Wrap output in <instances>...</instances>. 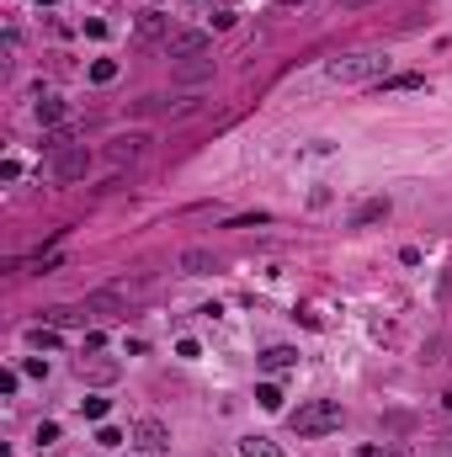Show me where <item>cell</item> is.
Returning a JSON list of instances; mask_svg holds the SVG:
<instances>
[{
    "instance_id": "6da1fadb",
    "label": "cell",
    "mask_w": 452,
    "mask_h": 457,
    "mask_svg": "<svg viewBox=\"0 0 452 457\" xmlns=\"http://www.w3.org/2000/svg\"><path fill=\"white\" fill-rule=\"evenodd\" d=\"M383 75H389V54L383 48H362V54H346V59L325 64L330 85H378Z\"/></svg>"
},
{
    "instance_id": "7a4b0ae2",
    "label": "cell",
    "mask_w": 452,
    "mask_h": 457,
    "mask_svg": "<svg viewBox=\"0 0 452 457\" xmlns=\"http://www.w3.org/2000/svg\"><path fill=\"white\" fill-rule=\"evenodd\" d=\"M341 420H346V410H341V399H308V404H298L293 410V436H330V431H341Z\"/></svg>"
},
{
    "instance_id": "3957f363",
    "label": "cell",
    "mask_w": 452,
    "mask_h": 457,
    "mask_svg": "<svg viewBox=\"0 0 452 457\" xmlns=\"http://www.w3.org/2000/svg\"><path fill=\"white\" fill-rule=\"evenodd\" d=\"M85 170H91V149L85 144H69V149H54L48 155V181H59V186L85 181Z\"/></svg>"
},
{
    "instance_id": "277c9868",
    "label": "cell",
    "mask_w": 452,
    "mask_h": 457,
    "mask_svg": "<svg viewBox=\"0 0 452 457\" xmlns=\"http://www.w3.org/2000/svg\"><path fill=\"white\" fill-rule=\"evenodd\" d=\"M389 213H394L389 197H368V202H357V208H351L346 229H372V223H389Z\"/></svg>"
},
{
    "instance_id": "5b68a950",
    "label": "cell",
    "mask_w": 452,
    "mask_h": 457,
    "mask_svg": "<svg viewBox=\"0 0 452 457\" xmlns=\"http://www.w3.org/2000/svg\"><path fill=\"white\" fill-rule=\"evenodd\" d=\"M144 133H123V139H112L106 144V159H112V165H139V159H144Z\"/></svg>"
},
{
    "instance_id": "8992f818",
    "label": "cell",
    "mask_w": 452,
    "mask_h": 457,
    "mask_svg": "<svg viewBox=\"0 0 452 457\" xmlns=\"http://www.w3.org/2000/svg\"><path fill=\"white\" fill-rule=\"evenodd\" d=\"M133 447H144V452H165V447H170V431H165L155 415H144L139 425H133Z\"/></svg>"
},
{
    "instance_id": "52a82bcc",
    "label": "cell",
    "mask_w": 452,
    "mask_h": 457,
    "mask_svg": "<svg viewBox=\"0 0 452 457\" xmlns=\"http://www.w3.org/2000/svg\"><path fill=\"white\" fill-rule=\"evenodd\" d=\"M133 38L139 43H170V16L165 11H144V16L133 21Z\"/></svg>"
},
{
    "instance_id": "ba28073f",
    "label": "cell",
    "mask_w": 452,
    "mask_h": 457,
    "mask_svg": "<svg viewBox=\"0 0 452 457\" xmlns=\"http://www.w3.org/2000/svg\"><path fill=\"white\" fill-rule=\"evenodd\" d=\"M165 54L170 59H197V54H207V32H170Z\"/></svg>"
},
{
    "instance_id": "9c48e42d",
    "label": "cell",
    "mask_w": 452,
    "mask_h": 457,
    "mask_svg": "<svg viewBox=\"0 0 452 457\" xmlns=\"http://www.w3.org/2000/svg\"><path fill=\"white\" fill-rule=\"evenodd\" d=\"M176 266H181L186 277H203V271H218V256H213V250H203V245H192V250H181V256H176Z\"/></svg>"
},
{
    "instance_id": "30bf717a",
    "label": "cell",
    "mask_w": 452,
    "mask_h": 457,
    "mask_svg": "<svg viewBox=\"0 0 452 457\" xmlns=\"http://www.w3.org/2000/svg\"><path fill=\"white\" fill-rule=\"evenodd\" d=\"M176 80H181V85H203V80H213V59H207V54L181 59V64H176Z\"/></svg>"
},
{
    "instance_id": "8fae6325",
    "label": "cell",
    "mask_w": 452,
    "mask_h": 457,
    "mask_svg": "<svg viewBox=\"0 0 452 457\" xmlns=\"http://www.w3.org/2000/svg\"><path fill=\"white\" fill-rule=\"evenodd\" d=\"M75 372H80V383H117V372H123V367H117V361H75Z\"/></svg>"
},
{
    "instance_id": "7c38bea8",
    "label": "cell",
    "mask_w": 452,
    "mask_h": 457,
    "mask_svg": "<svg viewBox=\"0 0 452 457\" xmlns=\"http://www.w3.org/2000/svg\"><path fill=\"white\" fill-rule=\"evenodd\" d=\"M372 91H426V75H415V69L410 75H383Z\"/></svg>"
},
{
    "instance_id": "4fadbf2b",
    "label": "cell",
    "mask_w": 452,
    "mask_h": 457,
    "mask_svg": "<svg viewBox=\"0 0 452 457\" xmlns=\"http://www.w3.org/2000/svg\"><path fill=\"white\" fill-rule=\"evenodd\" d=\"M293 361H298L293 346H267V351H261V367H267V372H282V367H293Z\"/></svg>"
},
{
    "instance_id": "5bb4252c",
    "label": "cell",
    "mask_w": 452,
    "mask_h": 457,
    "mask_svg": "<svg viewBox=\"0 0 452 457\" xmlns=\"http://www.w3.org/2000/svg\"><path fill=\"white\" fill-rule=\"evenodd\" d=\"M38 122H43V128L64 122V101H59V96H38Z\"/></svg>"
},
{
    "instance_id": "9a60e30c",
    "label": "cell",
    "mask_w": 452,
    "mask_h": 457,
    "mask_svg": "<svg viewBox=\"0 0 452 457\" xmlns=\"http://www.w3.org/2000/svg\"><path fill=\"white\" fill-rule=\"evenodd\" d=\"M240 452H245V457H282V447L267 441V436H245V441H240Z\"/></svg>"
},
{
    "instance_id": "2e32d148",
    "label": "cell",
    "mask_w": 452,
    "mask_h": 457,
    "mask_svg": "<svg viewBox=\"0 0 452 457\" xmlns=\"http://www.w3.org/2000/svg\"><path fill=\"white\" fill-rule=\"evenodd\" d=\"M117 80V59H96L91 64V85H112Z\"/></svg>"
},
{
    "instance_id": "e0dca14e",
    "label": "cell",
    "mask_w": 452,
    "mask_h": 457,
    "mask_svg": "<svg viewBox=\"0 0 452 457\" xmlns=\"http://www.w3.org/2000/svg\"><path fill=\"white\" fill-rule=\"evenodd\" d=\"M139 112H165V101H160V96H149V101H139ZM176 112H181V118H186V112H197V96H186Z\"/></svg>"
},
{
    "instance_id": "ac0fdd59",
    "label": "cell",
    "mask_w": 452,
    "mask_h": 457,
    "mask_svg": "<svg viewBox=\"0 0 452 457\" xmlns=\"http://www.w3.org/2000/svg\"><path fill=\"white\" fill-rule=\"evenodd\" d=\"M27 340H32V346H43V351H54V346H59V330H43V324H32V330H27Z\"/></svg>"
},
{
    "instance_id": "d6986e66",
    "label": "cell",
    "mask_w": 452,
    "mask_h": 457,
    "mask_svg": "<svg viewBox=\"0 0 452 457\" xmlns=\"http://www.w3.org/2000/svg\"><path fill=\"white\" fill-rule=\"evenodd\" d=\"M256 399H261V410H282V388H277V383H261Z\"/></svg>"
},
{
    "instance_id": "ffe728a7",
    "label": "cell",
    "mask_w": 452,
    "mask_h": 457,
    "mask_svg": "<svg viewBox=\"0 0 452 457\" xmlns=\"http://www.w3.org/2000/svg\"><path fill=\"white\" fill-rule=\"evenodd\" d=\"M106 410H112V399H80V415L85 420H102Z\"/></svg>"
},
{
    "instance_id": "44dd1931",
    "label": "cell",
    "mask_w": 452,
    "mask_h": 457,
    "mask_svg": "<svg viewBox=\"0 0 452 457\" xmlns=\"http://www.w3.org/2000/svg\"><path fill=\"white\" fill-rule=\"evenodd\" d=\"M43 319H48V324H75V319H85V314H75V309H48Z\"/></svg>"
},
{
    "instance_id": "7402d4cb",
    "label": "cell",
    "mask_w": 452,
    "mask_h": 457,
    "mask_svg": "<svg viewBox=\"0 0 452 457\" xmlns=\"http://www.w3.org/2000/svg\"><path fill=\"white\" fill-rule=\"evenodd\" d=\"M54 441H59V425H54V420H43V425H38V447H54Z\"/></svg>"
},
{
    "instance_id": "603a6c76",
    "label": "cell",
    "mask_w": 452,
    "mask_h": 457,
    "mask_svg": "<svg viewBox=\"0 0 452 457\" xmlns=\"http://www.w3.org/2000/svg\"><path fill=\"white\" fill-rule=\"evenodd\" d=\"M96 441H102V447H123V431H117V425H102V431H96Z\"/></svg>"
},
{
    "instance_id": "cb8c5ba5",
    "label": "cell",
    "mask_w": 452,
    "mask_h": 457,
    "mask_svg": "<svg viewBox=\"0 0 452 457\" xmlns=\"http://www.w3.org/2000/svg\"><path fill=\"white\" fill-rule=\"evenodd\" d=\"M21 372H27V378H48V361H38V357H27V361H21Z\"/></svg>"
},
{
    "instance_id": "d4e9b609",
    "label": "cell",
    "mask_w": 452,
    "mask_h": 457,
    "mask_svg": "<svg viewBox=\"0 0 452 457\" xmlns=\"http://www.w3.org/2000/svg\"><path fill=\"white\" fill-rule=\"evenodd\" d=\"M341 5H346V11H362V5H372V0H341Z\"/></svg>"
},
{
    "instance_id": "484cf974",
    "label": "cell",
    "mask_w": 452,
    "mask_h": 457,
    "mask_svg": "<svg viewBox=\"0 0 452 457\" xmlns=\"http://www.w3.org/2000/svg\"><path fill=\"white\" fill-rule=\"evenodd\" d=\"M277 5H308V0H277Z\"/></svg>"
},
{
    "instance_id": "4316f807",
    "label": "cell",
    "mask_w": 452,
    "mask_h": 457,
    "mask_svg": "<svg viewBox=\"0 0 452 457\" xmlns=\"http://www.w3.org/2000/svg\"><path fill=\"white\" fill-rule=\"evenodd\" d=\"M383 457H405V452H383Z\"/></svg>"
}]
</instances>
